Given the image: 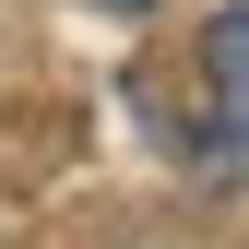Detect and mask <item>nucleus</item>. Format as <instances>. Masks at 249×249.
<instances>
[{
	"mask_svg": "<svg viewBox=\"0 0 249 249\" xmlns=\"http://www.w3.org/2000/svg\"><path fill=\"white\" fill-rule=\"evenodd\" d=\"M202 107H213V131H202V178L226 190V178H237V142H249V131H237V119H249V12H237V0L202 24Z\"/></svg>",
	"mask_w": 249,
	"mask_h": 249,
	"instance_id": "obj_1",
	"label": "nucleus"
},
{
	"mask_svg": "<svg viewBox=\"0 0 249 249\" xmlns=\"http://www.w3.org/2000/svg\"><path fill=\"white\" fill-rule=\"evenodd\" d=\"M107 12H142V0H107Z\"/></svg>",
	"mask_w": 249,
	"mask_h": 249,
	"instance_id": "obj_2",
	"label": "nucleus"
}]
</instances>
